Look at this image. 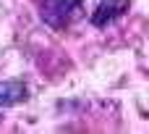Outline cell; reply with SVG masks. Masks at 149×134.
<instances>
[{"label": "cell", "instance_id": "obj_1", "mask_svg": "<svg viewBox=\"0 0 149 134\" xmlns=\"http://www.w3.org/2000/svg\"><path fill=\"white\" fill-rule=\"evenodd\" d=\"M81 16H84V0H39V18L55 32L68 29Z\"/></svg>", "mask_w": 149, "mask_h": 134}, {"label": "cell", "instance_id": "obj_2", "mask_svg": "<svg viewBox=\"0 0 149 134\" xmlns=\"http://www.w3.org/2000/svg\"><path fill=\"white\" fill-rule=\"evenodd\" d=\"M128 8H131V0H100L97 8L92 11V18L89 21H92V26L105 29V26L115 24L120 16H126Z\"/></svg>", "mask_w": 149, "mask_h": 134}, {"label": "cell", "instance_id": "obj_3", "mask_svg": "<svg viewBox=\"0 0 149 134\" xmlns=\"http://www.w3.org/2000/svg\"><path fill=\"white\" fill-rule=\"evenodd\" d=\"M29 100V87L21 79H5L0 82V108H13Z\"/></svg>", "mask_w": 149, "mask_h": 134}]
</instances>
